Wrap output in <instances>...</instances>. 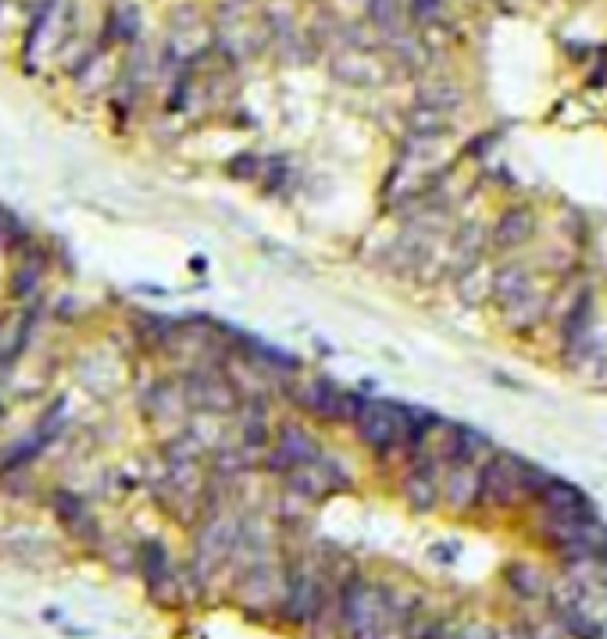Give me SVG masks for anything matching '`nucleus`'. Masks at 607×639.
I'll return each instance as SVG.
<instances>
[{
	"instance_id": "obj_1",
	"label": "nucleus",
	"mask_w": 607,
	"mask_h": 639,
	"mask_svg": "<svg viewBox=\"0 0 607 639\" xmlns=\"http://www.w3.org/2000/svg\"><path fill=\"white\" fill-rule=\"evenodd\" d=\"M286 382V396L301 407L304 414H311L314 422H325V425H339V422H354L364 396L361 393H350V389H339L332 379L318 375V379H283Z\"/></svg>"
},
{
	"instance_id": "obj_2",
	"label": "nucleus",
	"mask_w": 607,
	"mask_h": 639,
	"mask_svg": "<svg viewBox=\"0 0 607 639\" xmlns=\"http://www.w3.org/2000/svg\"><path fill=\"white\" fill-rule=\"evenodd\" d=\"M354 429H357V439L375 454L404 450L407 447V407L364 396V404L354 418Z\"/></svg>"
},
{
	"instance_id": "obj_3",
	"label": "nucleus",
	"mask_w": 607,
	"mask_h": 639,
	"mask_svg": "<svg viewBox=\"0 0 607 639\" xmlns=\"http://www.w3.org/2000/svg\"><path fill=\"white\" fill-rule=\"evenodd\" d=\"M526 497V461L508 450H493V457L483 464V486H479V507L483 511H511Z\"/></svg>"
},
{
	"instance_id": "obj_4",
	"label": "nucleus",
	"mask_w": 607,
	"mask_h": 639,
	"mask_svg": "<svg viewBox=\"0 0 607 639\" xmlns=\"http://www.w3.org/2000/svg\"><path fill=\"white\" fill-rule=\"evenodd\" d=\"M443 464L447 461H440L436 454H411V468L400 482V493L411 511L429 515L440 507V500H443V472L440 468Z\"/></svg>"
},
{
	"instance_id": "obj_5",
	"label": "nucleus",
	"mask_w": 607,
	"mask_h": 639,
	"mask_svg": "<svg viewBox=\"0 0 607 639\" xmlns=\"http://www.w3.org/2000/svg\"><path fill=\"white\" fill-rule=\"evenodd\" d=\"M311 461H321V447L318 439L297 425V422H283L279 432H276V447L269 450V472H294L301 464H311Z\"/></svg>"
},
{
	"instance_id": "obj_6",
	"label": "nucleus",
	"mask_w": 607,
	"mask_h": 639,
	"mask_svg": "<svg viewBox=\"0 0 607 639\" xmlns=\"http://www.w3.org/2000/svg\"><path fill=\"white\" fill-rule=\"evenodd\" d=\"M479 486H483V464L472 461H447L443 468V504L450 511H472L479 507Z\"/></svg>"
},
{
	"instance_id": "obj_7",
	"label": "nucleus",
	"mask_w": 607,
	"mask_h": 639,
	"mask_svg": "<svg viewBox=\"0 0 607 639\" xmlns=\"http://www.w3.org/2000/svg\"><path fill=\"white\" fill-rule=\"evenodd\" d=\"M346 486V479L336 472V464H329L325 457L321 461H311V464H301L294 472H286V490L294 497H304V500H325L332 490Z\"/></svg>"
},
{
	"instance_id": "obj_8",
	"label": "nucleus",
	"mask_w": 607,
	"mask_h": 639,
	"mask_svg": "<svg viewBox=\"0 0 607 639\" xmlns=\"http://www.w3.org/2000/svg\"><path fill=\"white\" fill-rule=\"evenodd\" d=\"M529 294H536V286H533V272L526 265H504L490 279V297L497 301L500 311H508L511 304L526 301Z\"/></svg>"
},
{
	"instance_id": "obj_9",
	"label": "nucleus",
	"mask_w": 607,
	"mask_h": 639,
	"mask_svg": "<svg viewBox=\"0 0 607 639\" xmlns=\"http://www.w3.org/2000/svg\"><path fill=\"white\" fill-rule=\"evenodd\" d=\"M533 229H536V218H533L529 208H508V211L497 218V226H493L490 247H493V251H511V247L526 243V240L533 236Z\"/></svg>"
},
{
	"instance_id": "obj_10",
	"label": "nucleus",
	"mask_w": 607,
	"mask_h": 639,
	"mask_svg": "<svg viewBox=\"0 0 607 639\" xmlns=\"http://www.w3.org/2000/svg\"><path fill=\"white\" fill-rule=\"evenodd\" d=\"M540 504H543V511H551V515H579V511H594L590 497H586L579 486L565 482V479H551L547 490L540 493Z\"/></svg>"
},
{
	"instance_id": "obj_11",
	"label": "nucleus",
	"mask_w": 607,
	"mask_h": 639,
	"mask_svg": "<svg viewBox=\"0 0 607 639\" xmlns=\"http://www.w3.org/2000/svg\"><path fill=\"white\" fill-rule=\"evenodd\" d=\"M508 583H511V590H515L518 597H526V601H536V597L547 593V575H543L540 568H533V565H511V568H508Z\"/></svg>"
},
{
	"instance_id": "obj_12",
	"label": "nucleus",
	"mask_w": 607,
	"mask_h": 639,
	"mask_svg": "<svg viewBox=\"0 0 607 639\" xmlns=\"http://www.w3.org/2000/svg\"><path fill=\"white\" fill-rule=\"evenodd\" d=\"M543 311H547V297H540V294H529L526 301L511 304L504 315H508V321H511V328H533L536 321L543 319Z\"/></svg>"
},
{
	"instance_id": "obj_13",
	"label": "nucleus",
	"mask_w": 607,
	"mask_h": 639,
	"mask_svg": "<svg viewBox=\"0 0 607 639\" xmlns=\"http://www.w3.org/2000/svg\"><path fill=\"white\" fill-rule=\"evenodd\" d=\"M368 18L375 21V29L393 32L400 21V0H368Z\"/></svg>"
},
{
	"instance_id": "obj_14",
	"label": "nucleus",
	"mask_w": 607,
	"mask_h": 639,
	"mask_svg": "<svg viewBox=\"0 0 607 639\" xmlns=\"http://www.w3.org/2000/svg\"><path fill=\"white\" fill-rule=\"evenodd\" d=\"M440 7H443V0H407V11H411V18H415L418 25L432 21V18L440 14Z\"/></svg>"
},
{
	"instance_id": "obj_15",
	"label": "nucleus",
	"mask_w": 607,
	"mask_h": 639,
	"mask_svg": "<svg viewBox=\"0 0 607 639\" xmlns=\"http://www.w3.org/2000/svg\"><path fill=\"white\" fill-rule=\"evenodd\" d=\"M286 179H290V165L283 158H272L269 161V190H279Z\"/></svg>"
},
{
	"instance_id": "obj_16",
	"label": "nucleus",
	"mask_w": 607,
	"mask_h": 639,
	"mask_svg": "<svg viewBox=\"0 0 607 639\" xmlns=\"http://www.w3.org/2000/svg\"><path fill=\"white\" fill-rule=\"evenodd\" d=\"M229 172H236V175L251 179V175H258V172H261V161H258L254 154H247V158H240L236 165H229Z\"/></svg>"
},
{
	"instance_id": "obj_17",
	"label": "nucleus",
	"mask_w": 607,
	"mask_h": 639,
	"mask_svg": "<svg viewBox=\"0 0 607 639\" xmlns=\"http://www.w3.org/2000/svg\"><path fill=\"white\" fill-rule=\"evenodd\" d=\"M461 639H497V629L486 626V622H468L465 633H461Z\"/></svg>"
}]
</instances>
